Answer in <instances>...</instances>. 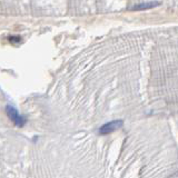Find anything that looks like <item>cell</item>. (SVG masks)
I'll use <instances>...</instances> for the list:
<instances>
[{
	"mask_svg": "<svg viewBox=\"0 0 178 178\" xmlns=\"http://www.w3.org/2000/svg\"><path fill=\"white\" fill-rule=\"evenodd\" d=\"M6 112H7V115L10 119L13 122V124L18 127H22L25 124H26V119L18 113V110L12 107V106H7L6 107Z\"/></svg>",
	"mask_w": 178,
	"mask_h": 178,
	"instance_id": "obj_1",
	"label": "cell"
},
{
	"mask_svg": "<svg viewBox=\"0 0 178 178\" xmlns=\"http://www.w3.org/2000/svg\"><path fill=\"white\" fill-rule=\"evenodd\" d=\"M124 122L122 120H113L110 122H107L103 125L99 129V134L100 135H107V134H110L115 130H118L119 128H122Z\"/></svg>",
	"mask_w": 178,
	"mask_h": 178,
	"instance_id": "obj_2",
	"label": "cell"
},
{
	"mask_svg": "<svg viewBox=\"0 0 178 178\" xmlns=\"http://www.w3.org/2000/svg\"><path fill=\"white\" fill-rule=\"evenodd\" d=\"M158 6V3H152V2H147V3H141V5H138L136 7H134L132 9L134 10H145V9H149V8H152V7H156Z\"/></svg>",
	"mask_w": 178,
	"mask_h": 178,
	"instance_id": "obj_3",
	"label": "cell"
}]
</instances>
